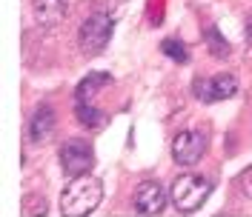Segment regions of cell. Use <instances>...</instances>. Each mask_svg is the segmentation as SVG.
Returning a JSON list of instances; mask_svg holds the SVG:
<instances>
[{
	"label": "cell",
	"instance_id": "cell-1",
	"mask_svg": "<svg viewBox=\"0 0 252 217\" xmlns=\"http://www.w3.org/2000/svg\"><path fill=\"white\" fill-rule=\"evenodd\" d=\"M100 197H103L100 180H94V177H89V174L72 177V183L63 189V194H61V215L63 217L92 215L94 209L100 206Z\"/></svg>",
	"mask_w": 252,
	"mask_h": 217
},
{
	"label": "cell",
	"instance_id": "cell-2",
	"mask_svg": "<svg viewBox=\"0 0 252 217\" xmlns=\"http://www.w3.org/2000/svg\"><path fill=\"white\" fill-rule=\"evenodd\" d=\"M209 191H212V183H209L206 177H198V174H181V177L172 183L169 197H172V206L181 212V215H192V212H198V209L204 206V200L209 197Z\"/></svg>",
	"mask_w": 252,
	"mask_h": 217
},
{
	"label": "cell",
	"instance_id": "cell-3",
	"mask_svg": "<svg viewBox=\"0 0 252 217\" xmlns=\"http://www.w3.org/2000/svg\"><path fill=\"white\" fill-rule=\"evenodd\" d=\"M109 37H112V17L109 15L97 12V15L86 17L78 31L80 52L83 54H100L106 49V43H109Z\"/></svg>",
	"mask_w": 252,
	"mask_h": 217
},
{
	"label": "cell",
	"instance_id": "cell-4",
	"mask_svg": "<svg viewBox=\"0 0 252 217\" xmlns=\"http://www.w3.org/2000/svg\"><path fill=\"white\" fill-rule=\"evenodd\" d=\"M61 166L69 177H80L89 174L94 166V152L86 140H69L61 149Z\"/></svg>",
	"mask_w": 252,
	"mask_h": 217
},
{
	"label": "cell",
	"instance_id": "cell-5",
	"mask_svg": "<svg viewBox=\"0 0 252 217\" xmlns=\"http://www.w3.org/2000/svg\"><path fill=\"white\" fill-rule=\"evenodd\" d=\"M206 152V137L201 132H181L172 140V157L178 166H195Z\"/></svg>",
	"mask_w": 252,
	"mask_h": 217
},
{
	"label": "cell",
	"instance_id": "cell-6",
	"mask_svg": "<svg viewBox=\"0 0 252 217\" xmlns=\"http://www.w3.org/2000/svg\"><path fill=\"white\" fill-rule=\"evenodd\" d=\"M166 206V191L158 180H143L135 191V212L141 217H155Z\"/></svg>",
	"mask_w": 252,
	"mask_h": 217
},
{
	"label": "cell",
	"instance_id": "cell-7",
	"mask_svg": "<svg viewBox=\"0 0 252 217\" xmlns=\"http://www.w3.org/2000/svg\"><path fill=\"white\" fill-rule=\"evenodd\" d=\"M55 108L52 106H40L34 114L29 117V126H26V135H29V143H46L52 135H55Z\"/></svg>",
	"mask_w": 252,
	"mask_h": 217
},
{
	"label": "cell",
	"instance_id": "cell-8",
	"mask_svg": "<svg viewBox=\"0 0 252 217\" xmlns=\"http://www.w3.org/2000/svg\"><path fill=\"white\" fill-rule=\"evenodd\" d=\"M238 92V80L235 75H218V78L206 80V83H198V97L212 103V100H226Z\"/></svg>",
	"mask_w": 252,
	"mask_h": 217
},
{
	"label": "cell",
	"instance_id": "cell-9",
	"mask_svg": "<svg viewBox=\"0 0 252 217\" xmlns=\"http://www.w3.org/2000/svg\"><path fill=\"white\" fill-rule=\"evenodd\" d=\"M34 20L40 26H58L66 12H69V0H34Z\"/></svg>",
	"mask_w": 252,
	"mask_h": 217
},
{
	"label": "cell",
	"instance_id": "cell-10",
	"mask_svg": "<svg viewBox=\"0 0 252 217\" xmlns=\"http://www.w3.org/2000/svg\"><path fill=\"white\" fill-rule=\"evenodd\" d=\"M112 83L109 75H103V72H92L89 78H83L78 83V89H75V100H94V94L100 92V89H106Z\"/></svg>",
	"mask_w": 252,
	"mask_h": 217
},
{
	"label": "cell",
	"instance_id": "cell-11",
	"mask_svg": "<svg viewBox=\"0 0 252 217\" xmlns=\"http://www.w3.org/2000/svg\"><path fill=\"white\" fill-rule=\"evenodd\" d=\"M75 114H78V123L86 126V129H97L103 123V111L92 100H75Z\"/></svg>",
	"mask_w": 252,
	"mask_h": 217
},
{
	"label": "cell",
	"instance_id": "cell-12",
	"mask_svg": "<svg viewBox=\"0 0 252 217\" xmlns=\"http://www.w3.org/2000/svg\"><path fill=\"white\" fill-rule=\"evenodd\" d=\"M46 197L43 194H26L23 206H20V215L23 217H46Z\"/></svg>",
	"mask_w": 252,
	"mask_h": 217
},
{
	"label": "cell",
	"instance_id": "cell-13",
	"mask_svg": "<svg viewBox=\"0 0 252 217\" xmlns=\"http://www.w3.org/2000/svg\"><path fill=\"white\" fill-rule=\"evenodd\" d=\"M160 49H163V54H166V57H172L175 63H187V60H189V52H187V46H184L181 40L166 37V40L160 43Z\"/></svg>",
	"mask_w": 252,
	"mask_h": 217
},
{
	"label": "cell",
	"instance_id": "cell-14",
	"mask_svg": "<svg viewBox=\"0 0 252 217\" xmlns=\"http://www.w3.org/2000/svg\"><path fill=\"white\" fill-rule=\"evenodd\" d=\"M206 43L215 57H229V43L218 34V29H206Z\"/></svg>",
	"mask_w": 252,
	"mask_h": 217
},
{
	"label": "cell",
	"instance_id": "cell-15",
	"mask_svg": "<svg viewBox=\"0 0 252 217\" xmlns=\"http://www.w3.org/2000/svg\"><path fill=\"white\" fill-rule=\"evenodd\" d=\"M241 189H244V194H250L252 197V166L241 171Z\"/></svg>",
	"mask_w": 252,
	"mask_h": 217
}]
</instances>
